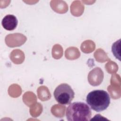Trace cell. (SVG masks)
Returning a JSON list of instances; mask_svg holds the SVG:
<instances>
[{
  "mask_svg": "<svg viewBox=\"0 0 121 121\" xmlns=\"http://www.w3.org/2000/svg\"><path fill=\"white\" fill-rule=\"evenodd\" d=\"M111 98L104 90H95L89 92L86 97V102L90 107L96 112L106 110L109 106Z\"/></svg>",
  "mask_w": 121,
  "mask_h": 121,
  "instance_id": "cell-2",
  "label": "cell"
},
{
  "mask_svg": "<svg viewBox=\"0 0 121 121\" xmlns=\"http://www.w3.org/2000/svg\"><path fill=\"white\" fill-rule=\"evenodd\" d=\"M66 116L69 121H88L91 120L92 114L87 104L82 102H76L68 106Z\"/></svg>",
  "mask_w": 121,
  "mask_h": 121,
  "instance_id": "cell-1",
  "label": "cell"
},
{
  "mask_svg": "<svg viewBox=\"0 0 121 121\" xmlns=\"http://www.w3.org/2000/svg\"><path fill=\"white\" fill-rule=\"evenodd\" d=\"M120 43L121 39L116 41L112 44V52L115 57L121 61L120 56Z\"/></svg>",
  "mask_w": 121,
  "mask_h": 121,
  "instance_id": "cell-5",
  "label": "cell"
},
{
  "mask_svg": "<svg viewBox=\"0 0 121 121\" xmlns=\"http://www.w3.org/2000/svg\"><path fill=\"white\" fill-rule=\"evenodd\" d=\"M18 24V20L16 17L13 15L8 14L2 19L1 24L3 28L8 31L14 30Z\"/></svg>",
  "mask_w": 121,
  "mask_h": 121,
  "instance_id": "cell-4",
  "label": "cell"
},
{
  "mask_svg": "<svg viewBox=\"0 0 121 121\" xmlns=\"http://www.w3.org/2000/svg\"><path fill=\"white\" fill-rule=\"evenodd\" d=\"M56 101L61 104H68L73 100L75 93L71 87L66 83L58 86L53 93Z\"/></svg>",
  "mask_w": 121,
  "mask_h": 121,
  "instance_id": "cell-3",
  "label": "cell"
}]
</instances>
